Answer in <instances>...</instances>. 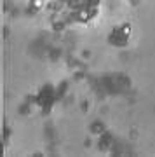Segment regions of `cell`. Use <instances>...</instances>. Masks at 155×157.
I'll return each instance as SVG.
<instances>
[{"instance_id": "1", "label": "cell", "mask_w": 155, "mask_h": 157, "mask_svg": "<svg viewBox=\"0 0 155 157\" xmlns=\"http://www.w3.org/2000/svg\"><path fill=\"white\" fill-rule=\"evenodd\" d=\"M42 2H44V0H35V2H33V5H35V7H40Z\"/></svg>"}]
</instances>
